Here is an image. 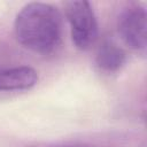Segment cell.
<instances>
[{"mask_svg": "<svg viewBox=\"0 0 147 147\" xmlns=\"http://www.w3.org/2000/svg\"><path fill=\"white\" fill-rule=\"evenodd\" d=\"M62 15L57 8L44 2L25 5L14 22L18 42L38 54H51L62 40Z\"/></svg>", "mask_w": 147, "mask_h": 147, "instance_id": "6da1fadb", "label": "cell"}, {"mask_svg": "<svg viewBox=\"0 0 147 147\" xmlns=\"http://www.w3.org/2000/svg\"><path fill=\"white\" fill-rule=\"evenodd\" d=\"M126 61L125 52L113 40H106L101 44L96 53V64L100 69L113 72L118 70Z\"/></svg>", "mask_w": 147, "mask_h": 147, "instance_id": "5b68a950", "label": "cell"}, {"mask_svg": "<svg viewBox=\"0 0 147 147\" xmlns=\"http://www.w3.org/2000/svg\"><path fill=\"white\" fill-rule=\"evenodd\" d=\"M63 147H82V146H63Z\"/></svg>", "mask_w": 147, "mask_h": 147, "instance_id": "8992f818", "label": "cell"}, {"mask_svg": "<svg viewBox=\"0 0 147 147\" xmlns=\"http://www.w3.org/2000/svg\"><path fill=\"white\" fill-rule=\"evenodd\" d=\"M38 82L37 71L30 67H0V91H25Z\"/></svg>", "mask_w": 147, "mask_h": 147, "instance_id": "277c9868", "label": "cell"}, {"mask_svg": "<svg viewBox=\"0 0 147 147\" xmlns=\"http://www.w3.org/2000/svg\"><path fill=\"white\" fill-rule=\"evenodd\" d=\"M64 7L72 42L80 51L90 49L99 34L96 16L91 3L88 1H68Z\"/></svg>", "mask_w": 147, "mask_h": 147, "instance_id": "7a4b0ae2", "label": "cell"}, {"mask_svg": "<svg viewBox=\"0 0 147 147\" xmlns=\"http://www.w3.org/2000/svg\"><path fill=\"white\" fill-rule=\"evenodd\" d=\"M146 10L140 6L126 8L118 18V33L133 51L146 49Z\"/></svg>", "mask_w": 147, "mask_h": 147, "instance_id": "3957f363", "label": "cell"}]
</instances>
